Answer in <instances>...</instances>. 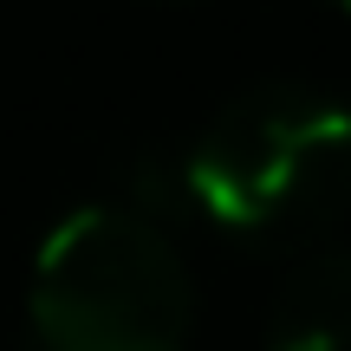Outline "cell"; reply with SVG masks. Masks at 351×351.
Returning <instances> with one entry per match:
<instances>
[{"label": "cell", "mask_w": 351, "mask_h": 351, "mask_svg": "<svg viewBox=\"0 0 351 351\" xmlns=\"http://www.w3.org/2000/svg\"><path fill=\"white\" fill-rule=\"evenodd\" d=\"M182 195L241 241H306L351 202V111L306 85H261L215 111L182 156Z\"/></svg>", "instance_id": "obj_1"}, {"label": "cell", "mask_w": 351, "mask_h": 351, "mask_svg": "<svg viewBox=\"0 0 351 351\" xmlns=\"http://www.w3.org/2000/svg\"><path fill=\"white\" fill-rule=\"evenodd\" d=\"M195 319L176 241L150 208H72L33 261V332L46 351H182Z\"/></svg>", "instance_id": "obj_2"}, {"label": "cell", "mask_w": 351, "mask_h": 351, "mask_svg": "<svg viewBox=\"0 0 351 351\" xmlns=\"http://www.w3.org/2000/svg\"><path fill=\"white\" fill-rule=\"evenodd\" d=\"M267 351H351V247L313 254L267 306Z\"/></svg>", "instance_id": "obj_3"}, {"label": "cell", "mask_w": 351, "mask_h": 351, "mask_svg": "<svg viewBox=\"0 0 351 351\" xmlns=\"http://www.w3.org/2000/svg\"><path fill=\"white\" fill-rule=\"evenodd\" d=\"M332 7H345V13H351V0H332Z\"/></svg>", "instance_id": "obj_4"}]
</instances>
